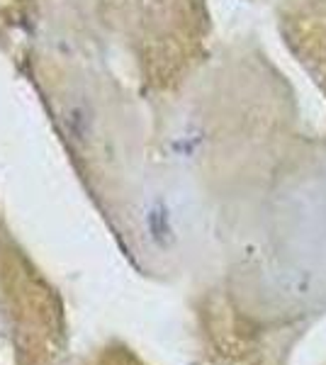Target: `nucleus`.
<instances>
[{"label":"nucleus","instance_id":"1","mask_svg":"<svg viewBox=\"0 0 326 365\" xmlns=\"http://www.w3.org/2000/svg\"><path fill=\"white\" fill-rule=\"evenodd\" d=\"M58 125L61 132L73 146H88L98 132V108L91 98L73 96L61 105L58 113Z\"/></svg>","mask_w":326,"mask_h":365},{"label":"nucleus","instance_id":"2","mask_svg":"<svg viewBox=\"0 0 326 365\" xmlns=\"http://www.w3.org/2000/svg\"><path fill=\"white\" fill-rule=\"evenodd\" d=\"M141 225H144L146 239L151 241L156 249H170L175 241V222L173 212H170L168 202L163 197H153L149 205L144 207V217H141Z\"/></svg>","mask_w":326,"mask_h":365}]
</instances>
